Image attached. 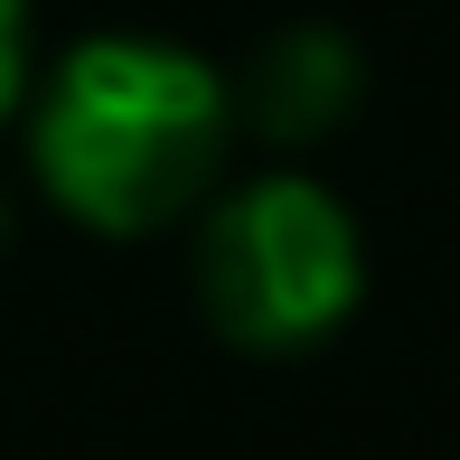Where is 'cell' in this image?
<instances>
[{"mask_svg":"<svg viewBox=\"0 0 460 460\" xmlns=\"http://www.w3.org/2000/svg\"><path fill=\"white\" fill-rule=\"evenodd\" d=\"M29 179L85 235H160L198 217L235 160V85L207 48L160 29H94L38 66Z\"/></svg>","mask_w":460,"mask_h":460,"instance_id":"obj_1","label":"cell"},{"mask_svg":"<svg viewBox=\"0 0 460 460\" xmlns=\"http://www.w3.org/2000/svg\"><path fill=\"white\" fill-rule=\"evenodd\" d=\"M367 301V235L348 198L310 170H254L226 179L198 217V310L217 339L291 358L348 329Z\"/></svg>","mask_w":460,"mask_h":460,"instance_id":"obj_2","label":"cell"},{"mask_svg":"<svg viewBox=\"0 0 460 460\" xmlns=\"http://www.w3.org/2000/svg\"><path fill=\"white\" fill-rule=\"evenodd\" d=\"M226 85H235V132L291 160V151H320L367 103V48L339 19H282L244 48V66H226Z\"/></svg>","mask_w":460,"mask_h":460,"instance_id":"obj_3","label":"cell"},{"mask_svg":"<svg viewBox=\"0 0 460 460\" xmlns=\"http://www.w3.org/2000/svg\"><path fill=\"white\" fill-rule=\"evenodd\" d=\"M29 85H38V0H0V132L19 122Z\"/></svg>","mask_w":460,"mask_h":460,"instance_id":"obj_4","label":"cell"},{"mask_svg":"<svg viewBox=\"0 0 460 460\" xmlns=\"http://www.w3.org/2000/svg\"><path fill=\"white\" fill-rule=\"evenodd\" d=\"M0 235H10V198H0Z\"/></svg>","mask_w":460,"mask_h":460,"instance_id":"obj_5","label":"cell"}]
</instances>
